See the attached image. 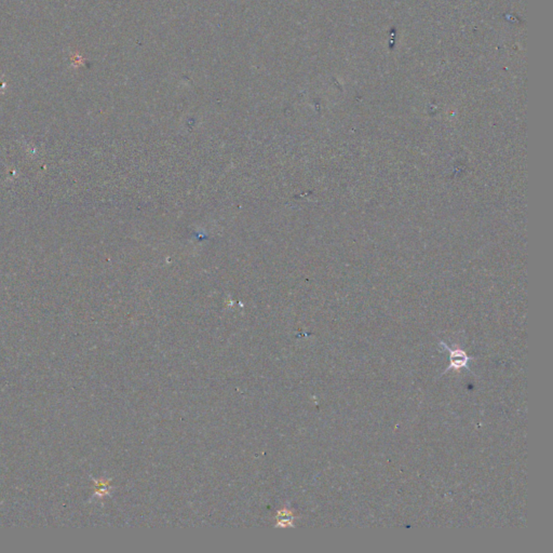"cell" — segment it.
<instances>
[{"label": "cell", "instance_id": "1", "mask_svg": "<svg viewBox=\"0 0 553 553\" xmlns=\"http://www.w3.org/2000/svg\"><path fill=\"white\" fill-rule=\"evenodd\" d=\"M441 345L448 350V368L444 371V374L447 373L449 370H461V369H469L468 368V362L470 360H473L474 358L473 357H469L468 355H467V353L465 351V350L461 349V348H449L447 345L444 344V342H441Z\"/></svg>", "mask_w": 553, "mask_h": 553}, {"label": "cell", "instance_id": "2", "mask_svg": "<svg viewBox=\"0 0 553 553\" xmlns=\"http://www.w3.org/2000/svg\"><path fill=\"white\" fill-rule=\"evenodd\" d=\"M292 521H293V515L292 512L289 511V510H282L279 512V517H278V522H279V525L281 526H287V525H292Z\"/></svg>", "mask_w": 553, "mask_h": 553}]
</instances>
